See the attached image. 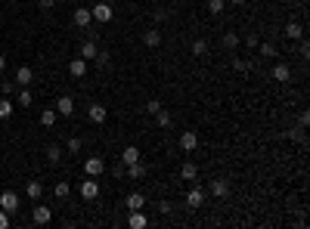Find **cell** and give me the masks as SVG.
I'll list each match as a JSON object with an SVG mask.
<instances>
[{
    "label": "cell",
    "instance_id": "cell-1",
    "mask_svg": "<svg viewBox=\"0 0 310 229\" xmlns=\"http://www.w3.org/2000/svg\"><path fill=\"white\" fill-rule=\"evenodd\" d=\"M0 208H3L9 217H13V214H19V192H13V189L0 192Z\"/></svg>",
    "mask_w": 310,
    "mask_h": 229
},
{
    "label": "cell",
    "instance_id": "cell-2",
    "mask_svg": "<svg viewBox=\"0 0 310 229\" xmlns=\"http://www.w3.org/2000/svg\"><path fill=\"white\" fill-rule=\"evenodd\" d=\"M90 16H93V22H102V25H106V22L115 19V9L109 3H93L90 6Z\"/></svg>",
    "mask_w": 310,
    "mask_h": 229
},
{
    "label": "cell",
    "instance_id": "cell-3",
    "mask_svg": "<svg viewBox=\"0 0 310 229\" xmlns=\"http://www.w3.org/2000/svg\"><path fill=\"white\" fill-rule=\"evenodd\" d=\"M81 198L84 201H96L99 198V183H96V177H87L81 183Z\"/></svg>",
    "mask_w": 310,
    "mask_h": 229
},
{
    "label": "cell",
    "instance_id": "cell-4",
    "mask_svg": "<svg viewBox=\"0 0 310 229\" xmlns=\"http://www.w3.org/2000/svg\"><path fill=\"white\" fill-rule=\"evenodd\" d=\"M109 118V109L106 106H99V102H90V109H87V121L90 124H106Z\"/></svg>",
    "mask_w": 310,
    "mask_h": 229
},
{
    "label": "cell",
    "instance_id": "cell-5",
    "mask_svg": "<svg viewBox=\"0 0 310 229\" xmlns=\"http://www.w3.org/2000/svg\"><path fill=\"white\" fill-rule=\"evenodd\" d=\"M270 75H273V81H276V84H289L292 81V65L289 62H276Z\"/></svg>",
    "mask_w": 310,
    "mask_h": 229
},
{
    "label": "cell",
    "instance_id": "cell-6",
    "mask_svg": "<svg viewBox=\"0 0 310 229\" xmlns=\"http://www.w3.org/2000/svg\"><path fill=\"white\" fill-rule=\"evenodd\" d=\"M31 220L38 223V226H47L53 220V211L47 208V204H34V208H31Z\"/></svg>",
    "mask_w": 310,
    "mask_h": 229
},
{
    "label": "cell",
    "instance_id": "cell-7",
    "mask_svg": "<svg viewBox=\"0 0 310 229\" xmlns=\"http://www.w3.org/2000/svg\"><path fill=\"white\" fill-rule=\"evenodd\" d=\"M84 174L87 177H99V174H106V161H102V158H87V161H84Z\"/></svg>",
    "mask_w": 310,
    "mask_h": 229
},
{
    "label": "cell",
    "instance_id": "cell-8",
    "mask_svg": "<svg viewBox=\"0 0 310 229\" xmlns=\"http://www.w3.org/2000/svg\"><path fill=\"white\" fill-rule=\"evenodd\" d=\"M53 109H56V114H65V118H72V114H75V99H72V96H59Z\"/></svg>",
    "mask_w": 310,
    "mask_h": 229
},
{
    "label": "cell",
    "instance_id": "cell-9",
    "mask_svg": "<svg viewBox=\"0 0 310 229\" xmlns=\"http://www.w3.org/2000/svg\"><path fill=\"white\" fill-rule=\"evenodd\" d=\"M31 81H34V72H31L28 65H19V68H16V77H13V84H16V87H28Z\"/></svg>",
    "mask_w": 310,
    "mask_h": 229
},
{
    "label": "cell",
    "instance_id": "cell-10",
    "mask_svg": "<svg viewBox=\"0 0 310 229\" xmlns=\"http://www.w3.org/2000/svg\"><path fill=\"white\" fill-rule=\"evenodd\" d=\"M124 208H128V211H143L146 208V195H143V192H131V195L124 198Z\"/></svg>",
    "mask_w": 310,
    "mask_h": 229
},
{
    "label": "cell",
    "instance_id": "cell-11",
    "mask_svg": "<svg viewBox=\"0 0 310 229\" xmlns=\"http://www.w3.org/2000/svg\"><path fill=\"white\" fill-rule=\"evenodd\" d=\"M202 201H205V189H199V186H192L189 192H186V208H202Z\"/></svg>",
    "mask_w": 310,
    "mask_h": 229
},
{
    "label": "cell",
    "instance_id": "cell-12",
    "mask_svg": "<svg viewBox=\"0 0 310 229\" xmlns=\"http://www.w3.org/2000/svg\"><path fill=\"white\" fill-rule=\"evenodd\" d=\"M196 146H199V133H192V130L180 133V149L183 152H196Z\"/></svg>",
    "mask_w": 310,
    "mask_h": 229
},
{
    "label": "cell",
    "instance_id": "cell-13",
    "mask_svg": "<svg viewBox=\"0 0 310 229\" xmlns=\"http://www.w3.org/2000/svg\"><path fill=\"white\" fill-rule=\"evenodd\" d=\"M128 226H131V229H146V226H149V217H146L143 211H131Z\"/></svg>",
    "mask_w": 310,
    "mask_h": 229
},
{
    "label": "cell",
    "instance_id": "cell-14",
    "mask_svg": "<svg viewBox=\"0 0 310 229\" xmlns=\"http://www.w3.org/2000/svg\"><path fill=\"white\" fill-rule=\"evenodd\" d=\"M68 75L72 77H84L87 75V59H68Z\"/></svg>",
    "mask_w": 310,
    "mask_h": 229
},
{
    "label": "cell",
    "instance_id": "cell-15",
    "mask_svg": "<svg viewBox=\"0 0 310 229\" xmlns=\"http://www.w3.org/2000/svg\"><path fill=\"white\" fill-rule=\"evenodd\" d=\"M140 149H136V146H128V149H124V152H121V158H118V161L124 164V167H128V164H133V161H140Z\"/></svg>",
    "mask_w": 310,
    "mask_h": 229
},
{
    "label": "cell",
    "instance_id": "cell-16",
    "mask_svg": "<svg viewBox=\"0 0 310 229\" xmlns=\"http://www.w3.org/2000/svg\"><path fill=\"white\" fill-rule=\"evenodd\" d=\"M124 174H128V180H143L146 177V164L143 161H133V164L124 167Z\"/></svg>",
    "mask_w": 310,
    "mask_h": 229
},
{
    "label": "cell",
    "instance_id": "cell-17",
    "mask_svg": "<svg viewBox=\"0 0 310 229\" xmlns=\"http://www.w3.org/2000/svg\"><path fill=\"white\" fill-rule=\"evenodd\" d=\"M72 19H75V25H78V28H87L90 22H93V16H90V6H87V9H84V6H81V9H75V16H72Z\"/></svg>",
    "mask_w": 310,
    "mask_h": 229
},
{
    "label": "cell",
    "instance_id": "cell-18",
    "mask_svg": "<svg viewBox=\"0 0 310 229\" xmlns=\"http://www.w3.org/2000/svg\"><path fill=\"white\" fill-rule=\"evenodd\" d=\"M25 195H28L31 201H38V198L44 195V183H41V180H28V186H25Z\"/></svg>",
    "mask_w": 310,
    "mask_h": 229
},
{
    "label": "cell",
    "instance_id": "cell-19",
    "mask_svg": "<svg viewBox=\"0 0 310 229\" xmlns=\"http://www.w3.org/2000/svg\"><path fill=\"white\" fill-rule=\"evenodd\" d=\"M258 50H261L264 59H276V56H279V50H276V43H273V40H261Z\"/></svg>",
    "mask_w": 310,
    "mask_h": 229
},
{
    "label": "cell",
    "instance_id": "cell-20",
    "mask_svg": "<svg viewBox=\"0 0 310 229\" xmlns=\"http://www.w3.org/2000/svg\"><path fill=\"white\" fill-rule=\"evenodd\" d=\"M143 43H146L149 50H155L158 43H162V31H158V28H149V31L143 34Z\"/></svg>",
    "mask_w": 310,
    "mask_h": 229
},
{
    "label": "cell",
    "instance_id": "cell-21",
    "mask_svg": "<svg viewBox=\"0 0 310 229\" xmlns=\"http://www.w3.org/2000/svg\"><path fill=\"white\" fill-rule=\"evenodd\" d=\"M211 195H214V198H226V195H229V183H226V180H214V183H211Z\"/></svg>",
    "mask_w": 310,
    "mask_h": 229
},
{
    "label": "cell",
    "instance_id": "cell-22",
    "mask_svg": "<svg viewBox=\"0 0 310 229\" xmlns=\"http://www.w3.org/2000/svg\"><path fill=\"white\" fill-rule=\"evenodd\" d=\"M13 112H16V106H13V99H9V96H0V121H6V118H13Z\"/></svg>",
    "mask_w": 310,
    "mask_h": 229
},
{
    "label": "cell",
    "instance_id": "cell-23",
    "mask_svg": "<svg viewBox=\"0 0 310 229\" xmlns=\"http://www.w3.org/2000/svg\"><path fill=\"white\" fill-rule=\"evenodd\" d=\"M285 38L301 40L304 38V25H301V22H289V25H285Z\"/></svg>",
    "mask_w": 310,
    "mask_h": 229
},
{
    "label": "cell",
    "instance_id": "cell-24",
    "mask_svg": "<svg viewBox=\"0 0 310 229\" xmlns=\"http://www.w3.org/2000/svg\"><path fill=\"white\" fill-rule=\"evenodd\" d=\"M34 102V96H31V90H25V87H19L16 90V106H22V109H28Z\"/></svg>",
    "mask_w": 310,
    "mask_h": 229
},
{
    "label": "cell",
    "instance_id": "cell-25",
    "mask_svg": "<svg viewBox=\"0 0 310 229\" xmlns=\"http://www.w3.org/2000/svg\"><path fill=\"white\" fill-rule=\"evenodd\" d=\"M96 53H99V47H96L93 40H84V43H81V59L90 62V59H96Z\"/></svg>",
    "mask_w": 310,
    "mask_h": 229
},
{
    "label": "cell",
    "instance_id": "cell-26",
    "mask_svg": "<svg viewBox=\"0 0 310 229\" xmlns=\"http://www.w3.org/2000/svg\"><path fill=\"white\" fill-rule=\"evenodd\" d=\"M53 124H56V109H44L41 112V127H53Z\"/></svg>",
    "mask_w": 310,
    "mask_h": 229
},
{
    "label": "cell",
    "instance_id": "cell-27",
    "mask_svg": "<svg viewBox=\"0 0 310 229\" xmlns=\"http://www.w3.org/2000/svg\"><path fill=\"white\" fill-rule=\"evenodd\" d=\"M208 53V40L205 38H199V40H192V56H196V59H202V56Z\"/></svg>",
    "mask_w": 310,
    "mask_h": 229
},
{
    "label": "cell",
    "instance_id": "cell-28",
    "mask_svg": "<svg viewBox=\"0 0 310 229\" xmlns=\"http://www.w3.org/2000/svg\"><path fill=\"white\" fill-rule=\"evenodd\" d=\"M47 161L50 164H59L62 161V146H47Z\"/></svg>",
    "mask_w": 310,
    "mask_h": 229
},
{
    "label": "cell",
    "instance_id": "cell-29",
    "mask_svg": "<svg viewBox=\"0 0 310 229\" xmlns=\"http://www.w3.org/2000/svg\"><path fill=\"white\" fill-rule=\"evenodd\" d=\"M180 177H183V180H196V177H199V167L192 164V161H186V164L180 167Z\"/></svg>",
    "mask_w": 310,
    "mask_h": 229
},
{
    "label": "cell",
    "instance_id": "cell-30",
    "mask_svg": "<svg viewBox=\"0 0 310 229\" xmlns=\"http://www.w3.org/2000/svg\"><path fill=\"white\" fill-rule=\"evenodd\" d=\"M239 40H242V38H239L236 31H226V34H223V47H226V50H236Z\"/></svg>",
    "mask_w": 310,
    "mask_h": 229
},
{
    "label": "cell",
    "instance_id": "cell-31",
    "mask_svg": "<svg viewBox=\"0 0 310 229\" xmlns=\"http://www.w3.org/2000/svg\"><path fill=\"white\" fill-rule=\"evenodd\" d=\"M162 109H165V106H162V99H149L146 106H143V112H146V114H158Z\"/></svg>",
    "mask_w": 310,
    "mask_h": 229
},
{
    "label": "cell",
    "instance_id": "cell-32",
    "mask_svg": "<svg viewBox=\"0 0 310 229\" xmlns=\"http://www.w3.org/2000/svg\"><path fill=\"white\" fill-rule=\"evenodd\" d=\"M81 140H78V136H68V143H65V149H68V155H78V152H81Z\"/></svg>",
    "mask_w": 310,
    "mask_h": 229
},
{
    "label": "cell",
    "instance_id": "cell-33",
    "mask_svg": "<svg viewBox=\"0 0 310 229\" xmlns=\"http://www.w3.org/2000/svg\"><path fill=\"white\" fill-rule=\"evenodd\" d=\"M68 192H72V186H68V183H56V186H53V195H56V198H68Z\"/></svg>",
    "mask_w": 310,
    "mask_h": 229
},
{
    "label": "cell",
    "instance_id": "cell-34",
    "mask_svg": "<svg viewBox=\"0 0 310 229\" xmlns=\"http://www.w3.org/2000/svg\"><path fill=\"white\" fill-rule=\"evenodd\" d=\"M223 6H226V0H208V13H211V16H221Z\"/></svg>",
    "mask_w": 310,
    "mask_h": 229
},
{
    "label": "cell",
    "instance_id": "cell-35",
    "mask_svg": "<svg viewBox=\"0 0 310 229\" xmlns=\"http://www.w3.org/2000/svg\"><path fill=\"white\" fill-rule=\"evenodd\" d=\"M152 118H155V124H158V127H171V112H158V114H152Z\"/></svg>",
    "mask_w": 310,
    "mask_h": 229
},
{
    "label": "cell",
    "instance_id": "cell-36",
    "mask_svg": "<svg viewBox=\"0 0 310 229\" xmlns=\"http://www.w3.org/2000/svg\"><path fill=\"white\" fill-rule=\"evenodd\" d=\"M93 62H96L99 68H109V65H112V56H109L106 50H99V53H96V59H93Z\"/></svg>",
    "mask_w": 310,
    "mask_h": 229
},
{
    "label": "cell",
    "instance_id": "cell-37",
    "mask_svg": "<svg viewBox=\"0 0 310 229\" xmlns=\"http://www.w3.org/2000/svg\"><path fill=\"white\" fill-rule=\"evenodd\" d=\"M152 19H155V22H168V19H171V9H162V6H158L155 13H152Z\"/></svg>",
    "mask_w": 310,
    "mask_h": 229
},
{
    "label": "cell",
    "instance_id": "cell-38",
    "mask_svg": "<svg viewBox=\"0 0 310 229\" xmlns=\"http://www.w3.org/2000/svg\"><path fill=\"white\" fill-rule=\"evenodd\" d=\"M233 68H236V72H242V75H245L248 68H251V62H248V59H233Z\"/></svg>",
    "mask_w": 310,
    "mask_h": 229
},
{
    "label": "cell",
    "instance_id": "cell-39",
    "mask_svg": "<svg viewBox=\"0 0 310 229\" xmlns=\"http://www.w3.org/2000/svg\"><path fill=\"white\" fill-rule=\"evenodd\" d=\"M0 93H3V96H13V93H16V84H13V81H3V84H0Z\"/></svg>",
    "mask_w": 310,
    "mask_h": 229
},
{
    "label": "cell",
    "instance_id": "cell-40",
    "mask_svg": "<svg viewBox=\"0 0 310 229\" xmlns=\"http://www.w3.org/2000/svg\"><path fill=\"white\" fill-rule=\"evenodd\" d=\"M155 208H158V214H171V211H174V204H171V201H165V198H162V201H158V204H155Z\"/></svg>",
    "mask_w": 310,
    "mask_h": 229
},
{
    "label": "cell",
    "instance_id": "cell-41",
    "mask_svg": "<svg viewBox=\"0 0 310 229\" xmlns=\"http://www.w3.org/2000/svg\"><path fill=\"white\" fill-rule=\"evenodd\" d=\"M6 226H9V214L0 208V229H6Z\"/></svg>",
    "mask_w": 310,
    "mask_h": 229
},
{
    "label": "cell",
    "instance_id": "cell-42",
    "mask_svg": "<svg viewBox=\"0 0 310 229\" xmlns=\"http://www.w3.org/2000/svg\"><path fill=\"white\" fill-rule=\"evenodd\" d=\"M245 43H248V47H258V43H261V38H258V34H248V38H245Z\"/></svg>",
    "mask_w": 310,
    "mask_h": 229
},
{
    "label": "cell",
    "instance_id": "cell-43",
    "mask_svg": "<svg viewBox=\"0 0 310 229\" xmlns=\"http://www.w3.org/2000/svg\"><path fill=\"white\" fill-rule=\"evenodd\" d=\"M38 6H41V9H53L56 0H38Z\"/></svg>",
    "mask_w": 310,
    "mask_h": 229
},
{
    "label": "cell",
    "instance_id": "cell-44",
    "mask_svg": "<svg viewBox=\"0 0 310 229\" xmlns=\"http://www.w3.org/2000/svg\"><path fill=\"white\" fill-rule=\"evenodd\" d=\"M229 3H233V6H242V3H248V0H229Z\"/></svg>",
    "mask_w": 310,
    "mask_h": 229
},
{
    "label": "cell",
    "instance_id": "cell-45",
    "mask_svg": "<svg viewBox=\"0 0 310 229\" xmlns=\"http://www.w3.org/2000/svg\"><path fill=\"white\" fill-rule=\"evenodd\" d=\"M3 68H6V56H0V72H3Z\"/></svg>",
    "mask_w": 310,
    "mask_h": 229
},
{
    "label": "cell",
    "instance_id": "cell-46",
    "mask_svg": "<svg viewBox=\"0 0 310 229\" xmlns=\"http://www.w3.org/2000/svg\"><path fill=\"white\" fill-rule=\"evenodd\" d=\"M68 3H81V0H68Z\"/></svg>",
    "mask_w": 310,
    "mask_h": 229
}]
</instances>
